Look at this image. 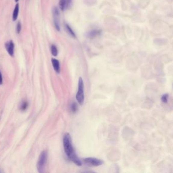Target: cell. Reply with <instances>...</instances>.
<instances>
[{
  "instance_id": "cell-1",
  "label": "cell",
  "mask_w": 173,
  "mask_h": 173,
  "mask_svg": "<svg viewBox=\"0 0 173 173\" xmlns=\"http://www.w3.org/2000/svg\"><path fill=\"white\" fill-rule=\"evenodd\" d=\"M63 145L64 150L68 158L78 166L82 165V162L75 152L73 147L71 137L69 133L65 134L63 137Z\"/></svg>"
},
{
  "instance_id": "cell-2",
  "label": "cell",
  "mask_w": 173,
  "mask_h": 173,
  "mask_svg": "<svg viewBox=\"0 0 173 173\" xmlns=\"http://www.w3.org/2000/svg\"><path fill=\"white\" fill-rule=\"evenodd\" d=\"M48 153L47 151L44 150L41 152L39 156V159L37 164V168L39 173H43L47 163Z\"/></svg>"
},
{
  "instance_id": "cell-3",
  "label": "cell",
  "mask_w": 173,
  "mask_h": 173,
  "mask_svg": "<svg viewBox=\"0 0 173 173\" xmlns=\"http://www.w3.org/2000/svg\"><path fill=\"white\" fill-rule=\"evenodd\" d=\"M76 99L78 103L82 105L84 101V84L82 78L80 77L78 81V89L76 94Z\"/></svg>"
},
{
  "instance_id": "cell-4",
  "label": "cell",
  "mask_w": 173,
  "mask_h": 173,
  "mask_svg": "<svg viewBox=\"0 0 173 173\" xmlns=\"http://www.w3.org/2000/svg\"><path fill=\"white\" fill-rule=\"evenodd\" d=\"M84 162L89 165L97 167L103 165V161L100 159H96L94 157H88L84 159Z\"/></svg>"
},
{
  "instance_id": "cell-5",
  "label": "cell",
  "mask_w": 173,
  "mask_h": 173,
  "mask_svg": "<svg viewBox=\"0 0 173 173\" xmlns=\"http://www.w3.org/2000/svg\"><path fill=\"white\" fill-rule=\"evenodd\" d=\"M53 16H54V24L56 29L58 31H60V13L57 7H54L53 9Z\"/></svg>"
},
{
  "instance_id": "cell-6",
  "label": "cell",
  "mask_w": 173,
  "mask_h": 173,
  "mask_svg": "<svg viewBox=\"0 0 173 173\" xmlns=\"http://www.w3.org/2000/svg\"><path fill=\"white\" fill-rule=\"evenodd\" d=\"M5 48L8 54L11 56L13 57L14 53V44L13 41H9L7 42L5 44Z\"/></svg>"
},
{
  "instance_id": "cell-7",
  "label": "cell",
  "mask_w": 173,
  "mask_h": 173,
  "mask_svg": "<svg viewBox=\"0 0 173 173\" xmlns=\"http://www.w3.org/2000/svg\"><path fill=\"white\" fill-rule=\"evenodd\" d=\"M72 0H60L59 5L62 11H65L70 6Z\"/></svg>"
},
{
  "instance_id": "cell-8",
  "label": "cell",
  "mask_w": 173,
  "mask_h": 173,
  "mask_svg": "<svg viewBox=\"0 0 173 173\" xmlns=\"http://www.w3.org/2000/svg\"><path fill=\"white\" fill-rule=\"evenodd\" d=\"M51 62L55 71L57 73H60V64L59 61L55 58H52Z\"/></svg>"
},
{
  "instance_id": "cell-9",
  "label": "cell",
  "mask_w": 173,
  "mask_h": 173,
  "mask_svg": "<svg viewBox=\"0 0 173 173\" xmlns=\"http://www.w3.org/2000/svg\"><path fill=\"white\" fill-rule=\"evenodd\" d=\"M19 10H20V7H19V4H17L15 6L14 9L13 11V14H12V20L13 21H15L17 19L18 14H19Z\"/></svg>"
},
{
  "instance_id": "cell-10",
  "label": "cell",
  "mask_w": 173,
  "mask_h": 173,
  "mask_svg": "<svg viewBox=\"0 0 173 173\" xmlns=\"http://www.w3.org/2000/svg\"><path fill=\"white\" fill-rule=\"evenodd\" d=\"M51 52L52 55L54 57H57L58 54V50L56 46L54 45H52L51 47Z\"/></svg>"
},
{
  "instance_id": "cell-11",
  "label": "cell",
  "mask_w": 173,
  "mask_h": 173,
  "mask_svg": "<svg viewBox=\"0 0 173 173\" xmlns=\"http://www.w3.org/2000/svg\"><path fill=\"white\" fill-rule=\"evenodd\" d=\"M28 102L24 101V102H23L21 103V105H20V109L21 110L24 111V110L26 109V108H28Z\"/></svg>"
},
{
  "instance_id": "cell-12",
  "label": "cell",
  "mask_w": 173,
  "mask_h": 173,
  "mask_svg": "<svg viewBox=\"0 0 173 173\" xmlns=\"http://www.w3.org/2000/svg\"><path fill=\"white\" fill-rule=\"evenodd\" d=\"M168 94H164L162 96V102L165 103H167L168 101Z\"/></svg>"
},
{
  "instance_id": "cell-13",
  "label": "cell",
  "mask_w": 173,
  "mask_h": 173,
  "mask_svg": "<svg viewBox=\"0 0 173 173\" xmlns=\"http://www.w3.org/2000/svg\"><path fill=\"white\" fill-rule=\"evenodd\" d=\"M66 29L68 31V32L69 33V34L71 35L73 37H75V35L74 32H73V31H72V29H71V28H70L69 26H68V24H66Z\"/></svg>"
},
{
  "instance_id": "cell-14",
  "label": "cell",
  "mask_w": 173,
  "mask_h": 173,
  "mask_svg": "<svg viewBox=\"0 0 173 173\" xmlns=\"http://www.w3.org/2000/svg\"><path fill=\"white\" fill-rule=\"evenodd\" d=\"M21 30V24L20 21H18L16 26V32L17 34H20Z\"/></svg>"
},
{
  "instance_id": "cell-15",
  "label": "cell",
  "mask_w": 173,
  "mask_h": 173,
  "mask_svg": "<svg viewBox=\"0 0 173 173\" xmlns=\"http://www.w3.org/2000/svg\"><path fill=\"white\" fill-rule=\"evenodd\" d=\"M78 106L75 103H72L71 105V110L73 112H76L77 111Z\"/></svg>"
},
{
  "instance_id": "cell-16",
  "label": "cell",
  "mask_w": 173,
  "mask_h": 173,
  "mask_svg": "<svg viewBox=\"0 0 173 173\" xmlns=\"http://www.w3.org/2000/svg\"><path fill=\"white\" fill-rule=\"evenodd\" d=\"M3 83V77H2V73L0 71V85H2Z\"/></svg>"
},
{
  "instance_id": "cell-17",
  "label": "cell",
  "mask_w": 173,
  "mask_h": 173,
  "mask_svg": "<svg viewBox=\"0 0 173 173\" xmlns=\"http://www.w3.org/2000/svg\"><path fill=\"white\" fill-rule=\"evenodd\" d=\"M18 1H19V0H15V1L16 2H18Z\"/></svg>"
}]
</instances>
